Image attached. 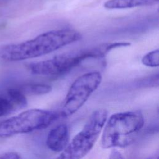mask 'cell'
Wrapping results in <instances>:
<instances>
[{
	"mask_svg": "<svg viewBox=\"0 0 159 159\" xmlns=\"http://www.w3.org/2000/svg\"><path fill=\"white\" fill-rule=\"evenodd\" d=\"M144 123V116L140 110L113 114L103 127L101 147L112 148L130 145L137 138Z\"/></svg>",
	"mask_w": 159,
	"mask_h": 159,
	"instance_id": "3957f363",
	"label": "cell"
},
{
	"mask_svg": "<svg viewBox=\"0 0 159 159\" xmlns=\"http://www.w3.org/2000/svg\"><path fill=\"white\" fill-rule=\"evenodd\" d=\"M58 112L31 109L0 122V138L42 130L50 126L57 119Z\"/></svg>",
	"mask_w": 159,
	"mask_h": 159,
	"instance_id": "5b68a950",
	"label": "cell"
},
{
	"mask_svg": "<svg viewBox=\"0 0 159 159\" xmlns=\"http://www.w3.org/2000/svg\"><path fill=\"white\" fill-rule=\"evenodd\" d=\"M143 65L148 67H157L159 65V50L156 49L145 54L142 58Z\"/></svg>",
	"mask_w": 159,
	"mask_h": 159,
	"instance_id": "8fae6325",
	"label": "cell"
},
{
	"mask_svg": "<svg viewBox=\"0 0 159 159\" xmlns=\"http://www.w3.org/2000/svg\"><path fill=\"white\" fill-rule=\"evenodd\" d=\"M16 111V107L6 95H0V117L7 116Z\"/></svg>",
	"mask_w": 159,
	"mask_h": 159,
	"instance_id": "7c38bea8",
	"label": "cell"
},
{
	"mask_svg": "<svg viewBox=\"0 0 159 159\" xmlns=\"http://www.w3.org/2000/svg\"><path fill=\"white\" fill-rule=\"evenodd\" d=\"M81 38V34L74 29L48 31L22 42L1 46L0 58L17 61L39 57L79 41Z\"/></svg>",
	"mask_w": 159,
	"mask_h": 159,
	"instance_id": "6da1fadb",
	"label": "cell"
},
{
	"mask_svg": "<svg viewBox=\"0 0 159 159\" xmlns=\"http://www.w3.org/2000/svg\"><path fill=\"white\" fill-rule=\"evenodd\" d=\"M109 158H123L124 157L119 152V151L116 150L115 148H112L110 153Z\"/></svg>",
	"mask_w": 159,
	"mask_h": 159,
	"instance_id": "5bb4252c",
	"label": "cell"
},
{
	"mask_svg": "<svg viewBox=\"0 0 159 159\" xmlns=\"http://www.w3.org/2000/svg\"><path fill=\"white\" fill-rule=\"evenodd\" d=\"M107 116L108 112L105 109L94 111L82 130L68 143L57 158L78 159L86 155L98 140Z\"/></svg>",
	"mask_w": 159,
	"mask_h": 159,
	"instance_id": "277c9868",
	"label": "cell"
},
{
	"mask_svg": "<svg viewBox=\"0 0 159 159\" xmlns=\"http://www.w3.org/2000/svg\"><path fill=\"white\" fill-rule=\"evenodd\" d=\"M21 158L20 154L16 152H7L0 154V158L1 159H19Z\"/></svg>",
	"mask_w": 159,
	"mask_h": 159,
	"instance_id": "4fadbf2b",
	"label": "cell"
},
{
	"mask_svg": "<svg viewBox=\"0 0 159 159\" xmlns=\"http://www.w3.org/2000/svg\"><path fill=\"white\" fill-rule=\"evenodd\" d=\"M159 0H108L104 4L107 9H122L140 6H153L158 3Z\"/></svg>",
	"mask_w": 159,
	"mask_h": 159,
	"instance_id": "ba28073f",
	"label": "cell"
},
{
	"mask_svg": "<svg viewBox=\"0 0 159 159\" xmlns=\"http://www.w3.org/2000/svg\"><path fill=\"white\" fill-rule=\"evenodd\" d=\"M125 45L126 43L124 42H110L79 51L68 52L46 60L32 63L29 65V70L37 75L59 76L67 73L86 59L102 58L111 50Z\"/></svg>",
	"mask_w": 159,
	"mask_h": 159,
	"instance_id": "7a4b0ae2",
	"label": "cell"
},
{
	"mask_svg": "<svg viewBox=\"0 0 159 159\" xmlns=\"http://www.w3.org/2000/svg\"><path fill=\"white\" fill-rule=\"evenodd\" d=\"M25 94L41 95L48 93L52 91V86L42 83H30L22 86L19 88Z\"/></svg>",
	"mask_w": 159,
	"mask_h": 159,
	"instance_id": "30bf717a",
	"label": "cell"
},
{
	"mask_svg": "<svg viewBox=\"0 0 159 159\" xmlns=\"http://www.w3.org/2000/svg\"><path fill=\"white\" fill-rule=\"evenodd\" d=\"M5 95L14 106L16 110L23 109L27 105L25 94L19 88L8 89Z\"/></svg>",
	"mask_w": 159,
	"mask_h": 159,
	"instance_id": "9c48e42d",
	"label": "cell"
},
{
	"mask_svg": "<svg viewBox=\"0 0 159 159\" xmlns=\"http://www.w3.org/2000/svg\"><path fill=\"white\" fill-rule=\"evenodd\" d=\"M102 75L99 71H91L78 77L71 84L58 114L60 117H68L78 111L89 96L99 86Z\"/></svg>",
	"mask_w": 159,
	"mask_h": 159,
	"instance_id": "8992f818",
	"label": "cell"
},
{
	"mask_svg": "<svg viewBox=\"0 0 159 159\" xmlns=\"http://www.w3.org/2000/svg\"><path fill=\"white\" fill-rule=\"evenodd\" d=\"M69 129L65 124H59L49 132L46 139V145L52 151L61 152L69 143Z\"/></svg>",
	"mask_w": 159,
	"mask_h": 159,
	"instance_id": "52a82bcc",
	"label": "cell"
}]
</instances>
